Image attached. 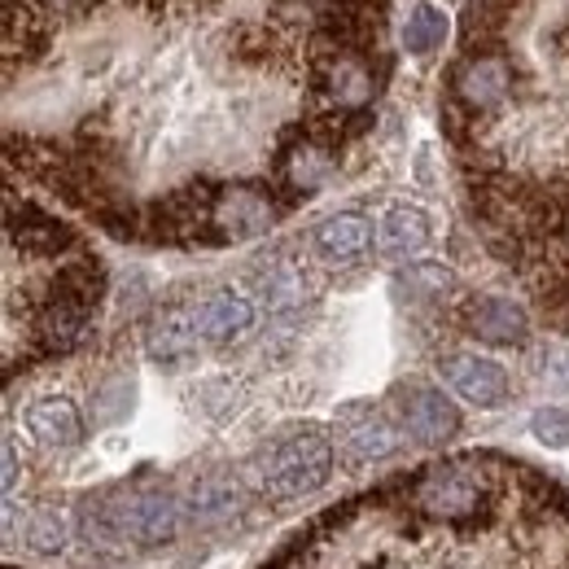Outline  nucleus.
I'll return each instance as SVG.
<instances>
[{"label":"nucleus","mask_w":569,"mask_h":569,"mask_svg":"<svg viewBox=\"0 0 569 569\" xmlns=\"http://www.w3.org/2000/svg\"><path fill=\"white\" fill-rule=\"evenodd\" d=\"M79 521L97 548H162L180 535L184 508L162 487H114L83 499Z\"/></svg>","instance_id":"nucleus-1"},{"label":"nucleus","mask_w":569,"mask_h":569,"mask_svg":"<svg viewBox=\"0 0 569 569\" xmlns=\"http://www.w3.org/2000/svg\"><path fill=\"white\" fill-rule=\"evenodd\" d=\"M333 473V442L320 426L289 429L259 447L246 465V482L272 503H289L320 491Z\"/></svg>","instance_id":"nucleus-2"},{"label":"nucleus","mask_w":569,"mask_h":569,"mask_svg":"<svg viewBox=\"0 0 569 569\" xmlns=\"http://www.w3.org/2000/svg\"><path fill=\"white\" fill-rule=\"evenodd\" d=\"M412 508L433 521L465 526L478 512L496 508V473H487L478 460H447L433 465L412 487Z\"/></svg>","instance_id":"nucleus-3"},{"label":"nucleus","mask_w":569,"mask_h":569,"mask_svg":"<svg viewBox=\"0 0 569 569\" xmlns=\"http://www.w3.org/2000/svg\"><path fill=\"white\" fill-rule=\"evenodd\" d=\"M512 83L517 71L508 62V53L487 49V53H465L456 67H451V101L465 110V114H491L496 106H503L512 97Z\"/></svg>","instance_id":"nucleus-4"},{"label":"nucleus","mask_w":569,"mask_h":569,"mask_svg":"<svg viewBox=\"0 0 569 569\" xmlns=\"http://www.w3.org/2000/svg\"><path fill=\"white\" fill-rule=\"evenodd\" d=\"M281 202L272 189H254V184H232V189H214V207H211V232L214 246L223 241H246V237H259L268 232L277 219H281Z\"/></svg>","instance_id":"nucleus-5"},{"label":"nucleus","mask_w":569,"mask_h":569,"mask_svg":"<svg viewBox=\"0 0 569 569\" xmlns=\"http://www.w3.org/2000/svg\"><path fill=\"white\" fill-rule=\"evenodd\" d=\"M399 399V426L421 447H442L460 433V408L429 381H408L395 390Z\"/></svg>","instance_id":"nucleus-6"},{"label":"nucleus","mask_w":569,"mask_h":569,"mask_svg":"<svg viewBox=\"0 0 569 569\" xmlns=\"http://www.w3.org/2000/svg\"><path fill=\"white\" fill-rule=\"evenodd\" d=\"M333 167H338V149L320 141L307 123H298L281 141V153H277V180H281V189H289L293 198L316 193L333 176Z\"/></svg>","instance_id":"nucleus-7"},{"label":"nucleus","mask_w":569,"mask_h":569,"mask_svg":"<svg viewBox=\"0 0 569 569\" xmlns=\"http://www.w3.org/2000/svg\"><path fill=\"white\" fill-rule=\"evenodd\" d=\"M4 232H9V246L31 259H58V254L74 250V241H79L71 223L40 211L36 202H18V198L4 202Z\"/></svg>","instance_id":"nucleus-8"},{"label":"nucleus","mask_w":569,"mask_h":569,"mask_svg":"<svg viewBox=\"0 0 569 569\" xmlns=\"http://www.w3.org/2000/svg\"><path fill=\"white\" fill-rule=\"evenodd\" d=\"M338 447L359 460V465H372V460H386V456H395L399 451V426L377 408V403H347L342 412H338Z\"/></svg>","instance_id":"nucleus-9"},{"label":"nucleus","mask_w":569,"mask_h":569,"mask_svg":"<svg viewBox=\"0 0 569 569\" xmlns=\"http://www.w3.org/2000/svg\"><path fill=\"white\" fill-rule=\"evenodd\" d=\"M438 372L473 408H499L512 395V381H508L503 363L487 356H473V351H447V356L438 359Z\"/></svg>","instance_id":"nucleus-10"},{"label":"nucleus","mask_w":569,"mask_h":569,"mask_svg":"<svg viewBox=\"0 0 569 569\" xmlns=\"http://www.w3.org/2000/svg\"><path fill=\"white\" fill-rule=\"evenodd\" d=\"M144 351L162 368H184L189 359L202 351V329H198V302L162 307L149 329H144Z\"/></svg>","instance_id":"nucleus-11"},{"label":"nucleus","mask_w":569,"mask_h":569,"mask_svg":"<svg viewBox=\"0 0 569 569\" xmlns=\"http://www.w3.org/2000/svg\"><path fill=\"white\" fill-rule=\"evenodd\" d=\"M460 325L465 333H473L478 342H491V347H521L530 338V316L521 302L512 298H469L465 311H460Z\"/></svg>","instance_id":"nucleus-12"},{"label":"nucleus","mask_w":569,"mask_h":569,"mask_svg":"<svg viewBox=\"0 0 569 569\" xmlns=\"http://www.w3.org/2000/svg\"><path fill=\"white\" fill-rule=\"evenodd\" d=\"M311 246H316L320 263H329V268H356V263L368 259V250H372V219L363 211L329 214V219L316 223Z\"/></svg>","instance_id":"nucleus-13"},{"label":"nucleus","mask_w":569,"mask_h":569,"mask_svg":"<svg viewBox=\"0 0 569 569\" xmlns=\"http://www.w3.org/2000/svg\"><path fill=\"white\" fill-rule=\"evenodd\" d=\"M22 426L27 433L44 447V451H74L79 442H83V412L74 408L67 395H44V399H36L31 408H27V417H22Z\"/></svg>","instance_id":"nucleus-14"},{"label":"nucleus","mask_w":569,"mask_h":569,"mask_svg":"<svg viewBox=\"0 0 569 569\" xmlns=\"http://www.w3.org/2000/svg\"><path fill=\"white\" fill-rule=\"evenodd\" d=\"M250 284H254V293H259V302L268 311H298L311 298V281H307L302 263L293 254H284V250L259 259L254 272H250Z\"/></svg>","instance_id":"nucleus-15"},{"label":"nucleus","mask_w":569,"mask_h":569,"mask_svg":"<svg viewBox=\"0 0 569 569\" xmlns=\"http://www.w3.org/2000/svg\"><path fill=\"white\" fill-rule=\"evenodd\" d=\"M198 329H202V342L228 347V342H237L254 329V302L246 293L214 289L211 298L198 302Z\"/></svg>","instance_id":"nucleus-16"},{"label":"nucleus","mask_w":569,"mask_h":569,"mask_svg":"<svg viewBox=\"0 0 569 569\" xmlns=\"http://www.w3.org/2000/svg\"><path fill=\"white\" fill-rule=\"evenodd\" d=\"M429 237H433L429 214L421 211V207H412V202L390 207V211L381 214V228H377V246H381V254L395 259V263L417 259L429 246Z\"/></svg>","instance_id":"nucleus-17"},{"label":"nucleus","mask_w":569,"mask_h":569,"mask_svg":"<svg viewBox=\"0 0 569 569\" xmlns=\"http://www.w3.org/2000/svg\"><path fill=\"white\" fill-rule=\"evenodd\" d=\"M106 263L97 259V254H79L71 263H62L58 268V277L49 281L44 289V298H53V302H71V307H83V311H97V302L106 298Z\"/></svg>","instance_id":"nucleus-18"},{"label":"nucleus","mask_w":569,"mask_h":569,"mask_svg":"<svg viewBox=\"0 0 569 569\" xmlns=\"http://www.w3.org/2000/svg\"><path fill=\"white\" fill-rule=\"evenodd\" d=\"M49 49V27L40 22V13L36 9H27V4H18V0H9L4 4V58L9 62H31V58H40Z\"/></svg>","instance_id":"nucleus-19"},{"label":"nucleus","mask_w":569,"mask_h":569,"mask_svg":"<svg viewBox=\"0 0 569 569\" xmlns=\"http://www.w3.org/2000/svg\"><path fill=\"white\" fill-rule=\"evenodd\" d=\"M189 503H193V512H202L211 521L214 517H232L246 503V482L241 478H228V473H207L202 482H193Z\"/></svg>","instance_id":"nucleus-20"},{"label":"nucleus","mask_w":569,"mask_h":569,"mask_svg":"<svg viewBox=\"0 0 569 569\" xmlns=\"http://www.w3.org/2000/svg\"><path fill=\"white\" fill-rule=\"evenodd\" d=\"M447 40V13L438 4H417L408 13V27H403V49L426 58V53H438Z\"/></svg>","instance_id":"nucleus-21"},{"label":"nucleus","mask_w":569,"mask_h":569,"mask_svg":"<svg viewBox=\"0 0 569 569\" xmlns=\"http://www.w3.org/2000/svg\"><path fill=\"white\" fill-rule=\"evenodd\" d=\"M395 284H399L408 298H417V302H442V298L456 289V277H451V268H442V263H412V268L399 272Z\"/></svg>","instance_id":"nucleus-22"},{"label":"nucleus","mask_w":569,"mask_h":569,"mask_svg":"<svg viewBox=\"0 0 569 569\" xmlns=\"http://www.w3.org/2000/svg\"><path fill=\"white\" fill-rule=\"evenodd\" d=\"M67 517L58 512V508H36L31 517H27V526H22V543L31 548V552H40V557H53V552H62L67 548Z\"/></svg>","instance_id":"nucleus-23"},{"label":"nucleus","mask_w":569,"mask_h":569,"mask_svg":"<svg viewBox=\"0 0 569 569\" xmlns=\"http://www.w3.org/2000/svg\"><path fill=\"white\" fill-rule=\"evenodd\" d=\"M232 58L237 62H250V67H263L277 58V36L268 27H241L232 36Z\"/></svg>","instance_id":"nucleus-24"},{"label":"nucleus","mask_w":569,"mask_h":569,"mask_svg":"<svg viewBox=\"0 0 569 569\" xmlns=\"http://www.w3.org/2000/svg\"><path fill=\"white\" fill-rule=\"evenodd\" d=\"M530 429H535L539 442H548V447H566L569 442V408H539L535 421H530Z\"/></svg>","instance_id":"nucleus-25"},{"label":"nucleus","mask_w":569,"mask_h":569,"mask_svg":"<svg viewBox=\"0 0 569 569\" xmlns=\"http://www.w3.org/2000/svg\"><path fill=\"white\" fill-rule=\"evenodd\" d=\"M123 395H132V386L128 381H114V386H106L101 395H97V408H101V421H114L123 408H128V399Z\"/></svg>","instance_id":"nucleus-26"},{"label":"nucleus","mask_w":569,"mask_h":569,"mask_svg":"<svg viewBox=\"0 0 569 569\" xmlns=\"http://www.w3.org/2000/svg\"><path fill=\"white\" fill-rule=\"evenodd\" d=\"M44 13H58V18H74V13H88L97 0H36Z\"/></svg>","instance_id":"nucleus-27"},{"label":"nucleus","mask_w":569,"mask_h":569,"mask_svg":"<svg viewBox=\"0 0 569 569\" xmlns=\"http://www.w3.org/2000/svg\"><path fill=\"white\" fill-rule=\"evenodd\" d=\"M13 487H18V447L4 442V496H13Z\"/></svg>","instance_id":"nucleus-28"},{"label":"nucleus","mask_w":569,"mask_h":569,"mask_svg":"<svg viewBox=\"0 0 569 569\" xmlns=\"http://www.w3.org/2000/svg\"><path fill=\"white\" fill-rule=\"evenodd\" d=\"M557 49H561V53H569V22L557 31Z\"/></svg>","instance_id":"nucleus-29"},{"label":"nucleus","mask_w":569,"mask_h":569,"mask_svg":"<svg viewBox=\"0 0 569 569\" xmlns=\"http://www.w3.org/2000/svg\"><path fill=\"white\" fill-rule=\"evenodd\" d=\"M561 237H566V246H569V207H566V223H561Z\"/></svg>","instance_id":"nucleus-30"},{"label":"nucleus","mask_w":569,"mask_h":569,"mask_svg":"<svg viewBox=\"0 0 569 569\" xmlns=\"http://www.w3.org/2000/svg\"><path fill=\"white\" fill-rule=\"evenodd\" d=\"M272 569H277V566H272Z\"/></svg>","instance_id":"nucleus-31"}]
</instances>
